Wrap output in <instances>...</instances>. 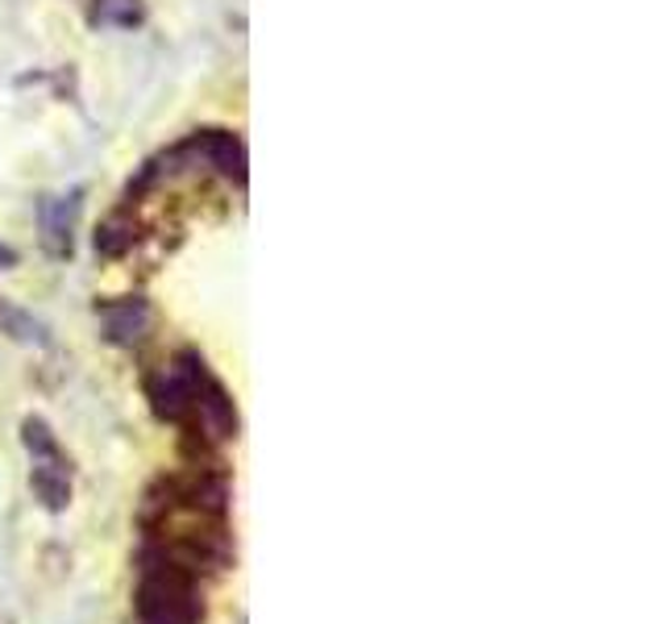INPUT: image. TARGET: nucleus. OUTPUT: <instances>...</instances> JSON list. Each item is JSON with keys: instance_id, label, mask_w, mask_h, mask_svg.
<instances>
[{"instance_id": "obj_1", "label": "nucleus", "mask_w": 665, "mask_h": 624, "mask_svg": "<svg viewBox=\"0 0 665 624\" xmlns=\"http://www.w3.org/2000/svg\"><path fill=\"white\" fill-rule=\"evenodd\" d=\"M188 151H196L212 171H221L229 179H246V151H242V142L225 130H204L191 138Z\"/></svg>"}, {"instance_id": "obj_2", "label": "nucleus", "mask_w": 665, "mask_h": 624, "mask_svg": "<svg viewBox=\"0 0 665 624\" xmlns=\"http://www.w3.org/2000/svg\"><path fill=\"white\" fill-rule=\"evenodd\" d=\"M79 191L71 196H51L42 200V238L55 254H71V229H76Z\"/></svg>"}, {"instance_id": "obj_3", "label": "nucleus", "mask_w": 665, "mask_h": 624, "mask_svg": "<svg viewBox=\"0 0 665 624\" xmlns=\"http://www.w3.org/2000/svg\"><path fill=\"white\" fill-rule=\"evenodd\" d=\"M146 321H151V313H146L142 300H125V304L104 308V325H109V338L113 341H137L142 329H146Z\"/></svg>"}, {"instance_id": "obj_4", "label": "nucleus", "mask_w": 665, "mask_h": 624, "mask_svg": "<svg viewBox=\"0 0 665 624\" xmlns=\"http://www.w3.org/2000/svg\"><path fill=\"white\" fill-rule=\"evenodd\" d=\"M142 21V0H96L92 25H117V30H133Z\"/></svg>"}, {"instance_id": "obj_5", "label": "nucleus", "mask_w": 665, "mask_h": 624, "mask_svg": "<svg viewBox=\"0 0 665 624\" xmlns=\"http://www.w3.org/2000/svg\"><path fill=\"white\" fill-rule=\"evenodd\" d=\"M133 247V226L125 221V217H113L109 226L96 233V250L100 254H121V250Z\"/></svg>"}, {"instance_id": "obj_6", "label": "nucleus", "mask_w": 665, "mask_h": 624, "mask_svg": "<svg viewBox=\"0 0 665 624\" xmlns=\"http://www.w3.org/2000/svg\"><path fill=\"white\" fill-rule=\"evenodd\" d=\"M13 259H18L13 250H0V263H13Z\"/></svg>"}]
</instances>
